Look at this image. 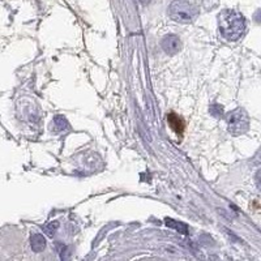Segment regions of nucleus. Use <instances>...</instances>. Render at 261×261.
Returning a JSON list of instances; mask_svg holds the SVG:
<instances>
[{
	"label": "nucleus",
	"mask_w": 261,
	"mask_h": 261,
	"mask_svg": "<svg viewBox=\"0 0 261 261\" xmlns=\"http://www.w3.org/2000/svg\"><path fill=\"white\" fill-rule=\"evenodd\" d=\"M161 46H162L163 51H165L166 54L175 55L182 50V41H180V38H179L178 35L169 34L166 35L165 38L162 39Z\"/></svg>",
	"instance_id": "obj_4"
},
{
	"label": "nucleus",
	"mask_w": 261,
	"mask_h": 261,
	"mask_svg": "<svg viewBox=\"0 0 261 261\" xmlns=\"http://www.w3.org/2000/svg\"><path fill=\"white\" fill-rule=\"evenodd\" d=\"M210 112H212V115H214L216 118H220L223 114V107L218 105V103H214V105L210 107Z\"/></svg>",
	"instance_id": "obj_9"
},
{
	"label": "nucleus",
	"mask_w": 261,
	"mask_h": 261,
	"mask_svg": "<svg viewBox=\"0 0 261 261\" xmlns=\"http://www.w3.org/2000/svg\"><path fill=\"white\" fill-rule=\"evenodd\" d=\"M218 29L227 41H238L245 30V20L242 13L234 10H223L218 15Z\"/></svg>",
	"instance_id": "obj_1"
},
{
	"label": "nucleus",
	"mask_w": 261,
	"mask_h": 261,
	"mask_svg": "<svg viewBox=\"0 0 261 261\" xmlns=\"http://www.w3.org/2000/svg\"><path fill=\"white\" fill-rule=\"evenodd\" d=\"M30 247L34 252H42L46 248V239L42 234H34L30 238Z\"/></svg>",
	"instance_id": "obj_6"
},
{
	"label": "nucleus",
	"mask_w": 261,
	"mask_h": 261,
	"mask_svg": "<svg viewBox=\"0 0 261 261\" xmlns=\"http://www.w3.org/2000/svg\"><path fill=\"white\" fill-rule=\"evenodd\" d=\"M149 2H150V0H141V3H143V4H148Z\"/></svg>",
	"instance_id": "obj_10"
},
{
	"label": "nucleus",
	"mask_w": 261,
	"mask_h": 261,
	"mask_svg": "<svg viewBox=\"0 0 261 261\" xmlns=\"http://www.w3.org/2000/svg\"><path fill=\"white\" fill-rule=\"evenodd\" d=\"M165 223L167 227H171V229L176 230V231H179L180 234H184V235L185 234H188V231H189V230H188V226L185 225V223L178 222V221L171 220V218H166Z\"/></svg>",
	"instance_id": "obj_7"
},
{
	"label": "nucleus",
	"mask_w": 261,
	"mask_h": 261,
	"mask_svg": "<svg viewBox=\"0 0 261 261\" xmlns=\"http://www.w3.org/2000/svg\"><path fill=\"white\" fill-rule=\"evenodd\" d=\"M167 12L170 19L179 24H191L199 15L198 8L185 0H174Z\"/></svg>",
	"instance_id": "obj_2"
},
{
	"label": "nucleus",
	"mask_w": 261,
	"mask_h": 261,
	"mask_svg": "<svg viewBox=\"0 0 261 261\" xmlns=\"http://www.w3.org/2000/svg\"><path fill=\"white\" fill-rule=\"evenodd\" d=\"M52 124H54V130H56V132L68 129L67 119L64 118V116H61V115H57V116H55L54 121H52Z\"/></svg>",
	"instance_id": "obj_8"
},
{
	"label": "nucleus",
	"mask_w": 261,
	"mask_h": 261,
	"mask_svg": "<svg viewBox=\"0 0 261 261\" xmlns=\"http://www.w3.org/2000/svg\"><path fill=\"white\" fill-rule=\"evenodd\" d=\"M167 123H169L170 127H171L172 129L175 130L176 134L178 135L183 134V130H184V128H185V124L180 116H178V115L174 114V112H170V114L167 115Z\"/></svg>",
	"instance_id": "obj_5"
},
{
	"label": "nucleus",
	"mask_w": 261,
	"mask_h": 261,
	"mask_svg": "<svg viewBox=\"0 0 261 261\" xmlns=\"http://www.w3.org/2000/svg\"><path fill=\"white\" fill-rule=\"evenodd\" d=\"M227 129L234 136H240L245 134L249 128V118L243 108H235L229 112L226 116Z\"/></svg>",
	"instance_id": "obj_3"
}]
</instances>
